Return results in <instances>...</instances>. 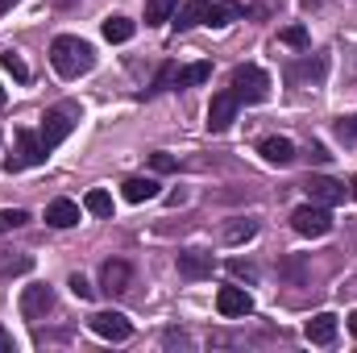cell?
I'll list each match as a JSON object with an SVG mask.
<instances>
[{
  "mask_svg": "<svg viewBox=\"0 0 357 353\" xmlns=\"http://www.w3.org/2000/svg\"><path fill=\"white\" fill-rule=\"evenodd\" d=\"M50 63H54V71L63 80H79V75H88L91 67H96V50H91V42H84V38L63 33V38L50 42Z\"/></svg>",
  "mask_w": 357,
  "mask_h": 353,
  "instance_id": "6da1fadb",
  "label": "cell"
},
{
  "mask_svg": "<svg viewBox=\"0 0 357 353\" xmlns=\"http://www.w3.org/2000/svg\"><path fill=\"white\" fill-rule=\"evenodd\" d=\"M75 121H79V108H75V104H59V108H50V112H46V121H42V129H38V137H42L46 154H50V150H59V146L71 137Z\"/></svg>",
  "mask_w": 357,
  "mask_h": 353,
  "instance_id": "7a4b0ae2",
  "label": "cell"
},
{
  "mask_svg": "<svg viewBox=\"0 0 357 353\" xmlns=\"http://www.w3.org/2000/svg\"><path fill=\"white\" fill-rule=\"evenodd\" d=\"M229 84H233V96H237L241 104H262V100L270 96V75L262 71V67H254V63L237 67Z\"/></svg>",
  "mask_w": 357,
  "mask_h": 353,
  "instance_id": "3957f363",
  "label": "cell"
},
{
  "mask_svg": "<svg viewBox=\"0 0 357 353\" xmlns=\"http://www.w3.org/2000/svg\"><path fill=\"white\" fill-rule=\"evenodd\" d=\"M42 163H46V146H42V137H38L33 129H17V154L4 158V171L17 175V171H25V167H42Z\"/></svg>",
  "mask_w": 357,
  "mask_h": 353,
  "instance_id": "277c9868",
  "label": "cell"
},
{
  "mask_svg": "<svg viewBox=\"0 0 357 353\" xmlns=\"http://www.w3.org/2000/svg\"><path fill=\"white\" fill-rule=\"evenodd\" d=\"M291 225H295L299 237H328L333 233V212L324 204H303V208L291 212Z\"/></svg>",
  "mask_w": 357,
  "mask_h": 353,
  "instance_id": "5b68a950",
  "label": "cell"
},
{
  "mask_svg": "<svg viewBox=\"0 0 357 353\" xmlns=\"http://www.w3.org/2000/svg\"><path fill=\"white\" fill-rule=\"evenodd\" d=\"M303 191H307V200H312V204H324V208L345 204V195H349V187H345V183H337V179H328V175H307Z\"/></svg>",
  "mask_w": 357,
  "mask_h": 353,
  "instance_id": "8992f818",
  "label": "cell"
},
{
  "mask_svg": "<svg viewBox=\"0 0 357 353\" xmlns=\"http://www.w3.org/2000/svg\"><path fill=\"white\" fill-rule=\"evenodd\" d=\"M237 108H241V100H237L233 91H216L212 104H208V129H212V133H225V129L237 121Z\"/></svg>",
  "mask_w": 357,
  "mask_h": 353,
  "instance_id": "52a82bcc",
  "label": "cell"
},
{
  "mask_svg": "<svg viewBox=\"0 0 357 353\" xmlns=\"http://www.w3.org/2000/svg\"><path fill=\"white\" fill-rule=\"evenodd\" d=\"M216 312L229 316V320H237V316H250L254 312V299H250L245 287H220L216 291Z\"/></svg>",
  "mask_w": 357,
  "mask_h": 353,
  "instance_id": "ba28073f",
  "label": "cell"
},
{
  "mask_svg": "<svg viewBox=\"0 0 357 353\" xmlns=\"http://www.w3.org/2000/svg\"><path fill=\"white\" fill-rule=\"evenodd\" d=\"M50 308H54V291H50V287L33 283V287L21 291V316H25V320H42Z\"/></svg>",
  "mask_w": 357,
  "mask_h": 353,
  "instance_id": "9c48e42d",
  "label": "cell"
},
{
  "mask_svg": "<svg viewBox=\"0 0 357 353\" xmlns=\"http://www.w3.org/2000/svg\"><path fill=\"white\" fill-rule=\"evenodd\" d=\"M91 333L104 337V341H125V337L133 333V324H129L121 312H96V316H91Z\"/></svg>",
  "mask_w": 357,
  "mask_h": 353,
  "instance_id": "30bf717a",
  "label": "cell"
},
{
  "mask_svg": "<svg viewBox=\"0 0 357 353\" xmlns=\"http://www.w3.org/2000/svg\"><path fill=\"white\" fill-rule=\"evenodd\" d=\"M212 270H216V258L208 254V250H187V254H178V274L183 278H212Z\"/></svg>",
  "mask_w": 357,
  "mask_h": 353,
  "instance_id": "8fae6325",
  "label": "cell"
},
{
  "mask_svg": "<svg viewBox=\"0 0 357 353\" xmlns=\"http://www.w3.org/2000/svg\"><path fill=\"white\" fill-rule=\"evenodd\" d=\"M129 283H133V266L129 262H104L100 266V287H104L108 295L129 291Z\"/></svg>",
  "mask_w": 357,
  "mask_h": 353,
  "instance_id": "7c38bea8",
  "label": "cell"
},
{
  "mask_svg": "<svg viewBox=\"0 0 357 353\" xmlns=\"http://www.w3.org/2000/svg\"><path fill=\"white\" fill-rule=\"evenodd\" d=\"M46 225H54V229L79 225V204H75V200H50V204H46Z\"/></svg>",
  "mask_w": 357,
  "mask_h": 353,
  "instance_id": "4fadbf2b",
  "label": "cell"
},
{
  "mask_svg": "<svg viewBox=\"0 0 357 353\" xmlns=\"http://www.w3.org/2000/svg\"><path fill=\"white\" fill-rule=\"evenodd\" d=\"M333 337H337V316L333 312H320V316L307 320V341L312 345H328Z\"/></svg>",
  "mask_w": 357,
  "mask_h": 353,
  "instance_id": "5bb4252c",
  "label": "cell"
},
{
  "mask_svg": "<svg viewBox=\"0 0 357 353\" xmlns=\"http://www.w3.org/2000/svg\"><path fill=\"white\" fill-rule=\"evenodd\" d=\"M258 154L274 163V167H287V163H295V146L287 142V137H266L262 146H258Z\"/></svg>",
  "mask_w": 357,
  "mask_h": 353,
  "instance_id": "9a60e30c",
  "label": "cell"
},
{
  "mask_svg": "<svg viewBox=\"0 0 357 353\" xmlns=\"http://www.w3.org/2000/svg\"><path fill=\"white\" fill-rule=\"evenodd\" d=\"M121 195H125L129 204H146V200L158 195V183H154V179H125V183H121Z\"/></svg>",
  "mask_w": 357,
  "mask_h": 353,
  "instance_id": "2e32d148",
  "label": "cell"
},
{
  "mask_svg": "<svg viewBox=\"0 0 357 353\" xmlns=\"http://www.w3.org/2000/svg\"><path fill=\"white\" fill-rule=\"evenodd\" d=\"M208 4H212V0H187L183 8H175V25L178 29H195V25H204Z\"/></svg>",
  "mask_w": 357,
  "mask_h": 353,
  "instance_id": "e0dca14e",
  "label": "cell"
},
{
  "mask_svg": "<svg viewBox=\"0 0 357 353\" xmlns=\"http://www.w3.org/2000/svg\"><path fill=\"white\" fill-rule=\"evenodd\" d=\"M237 17H241V4H237V0H220V4H208L204 25H229V21H237Z\"/></svg>",
  "mask_w": 357,
  "mask_h": 353,
  "instance_id": "ac0fdd59",
  "label": "cell"
},
{
  "mask_svg": "<svg viewBox=\"0 0 357 353\" xmlns=\"http://www.w3.org/2000/svg\"><path fill=\"white\" fill-rule=\"evenodd\" d=\"M100 33H104V42H129L133 38V21L129 17H108L100 25Z\"/></svg>",
  "mask_w": 357,
  "mask_h": 353,
  "instance_id": "d6986e66",
  "label": "cell"
},
{
  "mask_svg": "<svg viewBox=\"0 0 357 353\" xmlns=\"http://www.w3.org/2000/svg\"><path fill=\"white\" fill-rule=\"evenodd\" d=\"M212 80V63H191V67H178V88H195V84H208Z\"/></svg>",
  "mask_w": 357,
  "mask_h": 353,
  "instance_id": "ffe728a7",
  "label": "cell"
},
{
  "mask_svg": "<svg viewBox=\"0 0 357 353\" xmlns=\"http://www.w3.org/2000/svg\"><path fill=\"white\" fill-rule=\"evenodd\" d=\"M175 8H178V0H146V25H162V21H171Z\"/></svg>",
  "mask_w": 357,
  "mask_h": 353,
  "instance_id": "44dd1931",
  "label": "cell"
},
{
  "mask_svg": "<svg viewBox=\"0 0 357 353\" xmlns=\"http://www.w3.org/2000/svg\"><path fill=\"white\" fill-rule=\"evenodd\" d=\"M84 208H88L91 216H112V195L96 187V191H88V195H84Z\"/></svg>",
  "mask_w": 357,
  "mask_h": 353,
  "instance_id": "7402d4cb",
  "label": "cell"
},
{
  "mask_svg": "<svg viewBox=\"0 0 357 353\" xmlns=\"http://www.w3.org/2000/svg\"><path fill=\"white\" fill-rule=\"evenodd\" d=\"M278 42H282V46H295V50H303V46H307V29H303V25H287V29L278 33Z\"/></svg>",
  "mask_w": 357,
  "mask_h": 353,
  "instance_id": "603a6c76",
  "label": "cell"
},
{
  "mask_svg": "<svg viewBox=\"0 0 357 353\" xmlns=\"http://www.w3.org/2000/svg\"><path fill=\"white\" fill-rule=\"evenodd\" d=\"M29 220V212H21V208H0V233H8V229H21Z\"/></svg>",
  "mask_w": 357,
  "mask_h": 353,
  "instance_id": "cb8c5ba5",
  "label": "cell"
},
{
  "mask_svg": "<svg viewBox=\"0 0 357 353\" xmlns=\"http://www.w3.org/2000/svg\"><path fill=\"white\" fill-rule=\"evenodd\" d=\"M0 63H4V71H8V75H13V80H29V67H25V63H21V59H17V54H13V50H8V54H4V59H0Z\"/></svg>",
  "mask_w": 357,
  "mask_h": 353,
  "instance_id": "d4e9b609",
  "label": "cell"
},
{
  "mask_svg": "<svg viewBox=\"0 0 357 353\" xmlns=\"http://www.w3.org/2000/svg\"><path fill=\"white\" fill-rule=\"evenodd\" d=\"M254 233H258V225H250V220H241V225H233V229H229V233H225V237H229V241H233V246H237V241H250V237H254Z\"/></svg>",
  "mask_w": 357,
  "mask_h": 353,
  "instance_id": "484cf974",
  "label": "cell"
},
{
  "mask_svg": "<svg viewBox=\"0 0 357 353\" xmlns=\"http://www.w3.org/2000/svg\"><path fill=\"white\" fill-rule=\"evenodd\" d=\"M175 84H178V67H175V63H167V67L158 71V80H154V88H158V91H167V88H175Z\"/></svg>",
  "mask_w": 357,
  "mask_h": 353,
  "instance_id": "4316f807",
  "label": "cell"
},
{
  "mask_svg": "<svg viewBox=\"0 0 357 353\" xmlns=\"http://www.w3.org/2000/svg\"><path fill=\"white\" fill-rule=\"evenodd\" d=\"M229 274H233V278H245V283H254V278H258V270H254L250 262H241V258H233V262H229Z\"/></svg>",
  "mask_w": 357,
  "mask_h": 353,
  "instance_id": "83f0119b",
  "label": "cell"
},
{
  "mask_svg": "<svg viewBox=\"0 0 357 353\" xmlns=\"http://www.w3.org/2000/svg\"><path fill=\"white\" fill-rule=\"evenodd\" d=\"M337 137L341 142H357V117H341L337 121Z\"/></svg>",
  "mask_w": 357,
  "mask_h": 353,
  "instance_id": "f1b7e54d",
  "label": "cell"
},
{
  "mask_svg": "<svg viewBox=\"0 0 357 353\" xmlns=\"http://www.w3.org/2000/svg\"><path fill=\"white\" fill-rule=\"evenodd\" d=\"M71 291H75L79 299H91V295H96V287H91L84 274H71Z\"/></svg>",
  "mask_w": 357,
  "mask_h": 353,
  "instance_id": "f546056e",
  "label": "cell"
},
{
  "mask_svg": "<svg viewBox=\"0 0 357 353\" xmlns=\"http://www.w3.org/2000/svg\"><path fill=\"white\" fill-rule=\"evenodd\" d=\"M150 167H154L158 175H171V171H175V158H171V154H154V158H150Z\"/></svg>",
  "mask_w": 357,
  "mask_h": 353,
  "instance_id": "4dcf8cb0",
  "label": "cell"
},
{
  "mask_svg": "<svg viewBox=\"0 0 357 353\" xmlns=\"http://www.w3.org/2000/svg\"><path fill=\"white\" fill-rule=\"evenodd\" d=\"M25 270H29V258H17V262H8V266H4L0 274H4V278H13V274H25Z\"/></svg>",
  "mask_w": 357,
  "mask_h": 353,
  "instance_id": "1f68e13d",
  "label": "cell"
},
{
  "mask_svg": "<svg viewBox=\"0 0 357 353\" xmlns=\"http://www.w3.org/2000/svg\"><path fill=\"white\" fill-rule=\"evenodd\" d=\"M307 158H312V163H328V150H324V146H307Z\"/></svg>",
  "mask_w": 357,
  "mask_h": 353,
  "instance_id": "d6a6232c",
  "label": "cell"
},
{
  "mask_svg": "<svg viewBox=\"0 0 357 353\" xmlns=\"http://www.w3.org/2000/svg\"><path fill=\"white\" fill-rule=\"evenodd\" d=\"M0 353H13V337H8L4 329H0Z\"/></svg>",
  "mask_w": 357,
  "mask_h": 353,
  "instance_id": "836d02e7",
  "label": "cell"
},
{
  "mask_svg": "<svg viewBox=\"0 0 357 353\" xmlns=\"http://www.w3.org/2000/svg\"><path fill=\"white\" fill-rule=\"evenodd\" d=\"M345 324H349V333L357 337V312H349V320H345Z\"/></svg>",
  "mask_w": 357,
  "mask_h": 353,
  "instance_id": "e575fe53",
  "label": "cell"
},
{
  "mask_svg": "<svg viewBox=\"0 0 357 353\" xmlns=\"http://www.w3.org/2000/svg\"><path fill=\"white\" fill-rule=\"evenodd\" d=\"M13 4H17V0H0V13H4V8H13Z\"/></svg>",
  "mask_w": 357,
  "mask_h": 353,
  "instance_id": "d590c367",
  "label": "cell"
},
{
  "mask_svg": "<svg viewBox=\"0 0 357 353\" xmlns=\"http://www.w3.org/2000/svg\"><path fill=\"white\" fill-rule=\"evenodd\" d=\"M349 195H354V200H357V179H354V183H349Z\"/></svg>",
  "mask_w": 357,
  "mask_h": 353,
  "instance_id": "8d00e7d4",
  "label": "cell"
},
{
  "mask_svg": "<svg viewBox=\"0 0 357 353\" xmlns=\"http://www.w3.org/2000/svg\"><path fill=\"white\" fill-rule=\"evenodd\" d=\"M0 104H4V88H0Z\"/></svg>",
  "mask_w": 357,
  "mask_h": 353,
  "instance_id": "74e56055",
  "label": "cell"
}]
</instances>
